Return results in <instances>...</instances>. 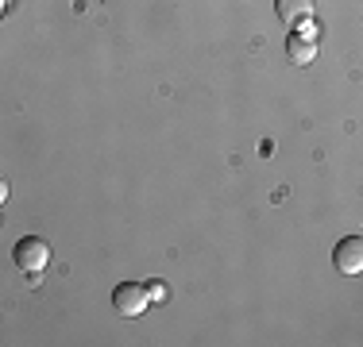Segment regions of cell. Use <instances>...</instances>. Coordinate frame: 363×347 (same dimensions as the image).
Listing matches in <instances>:
<instances>
[{"mask_svg":"<svg viewBox=\"0 0 363 347\" xmlns=\"http://www.w3.org/2000/svg\"><path fill=\"white\" fill-rule=\"evenodd\" d=\"M151 290L140 282H124V285H116L112 290V305H116L120 317H143L147 309H151Z\"/></svg>","mask_w":363,"mask_h":347,"instance_id":"obj_1","label":"cell"},{"mask_svg":"<svg viewBox=\"0 0 363 347\" xmlns=\"http://www.w3.org/2000/svg\"><path fill=\"white\" fill-rule=\"evenodd\" d=\"M12 258H16V266H20V271L39 274L43 266L50 263V247H47V239H39V236H23L20 243H16Z\"/></svg>","mask_w":363,"mask_h":347,"instance_id":"obj_2","label":"cell"},{"mask_svg":"<svg viewBox=\"0 0 363 347\" xmlns=\"http://www.w3.org/2000/svg\"><path fill=\"white\" fill-rule=\"evenodd\" d=\"M333 263H336V271H340V274H348V278L363 274V236H348V239H340V243H336Z\"/></svg>","mask_w":363,"mask_h":347,"instance_id":"obj_3","label":"cell"},{"mask_svg":"<svg viewBox=\"0 0 363 347\" xmlns=\"http://www.w3.org/2000/svg\"><path fill=\"white\" fill-rule=\"evenodd\" d=\"M274 8H279V20L290 28H298L301 20H313V0H274Z\"/></svg>","mask_w":363,"mask_h":347,"instance_id":"obj_4","label":"cell"},{"mask_svg":"<svg viewBox=\"0 0 363 347\" xmlns=\"http://www.w3.org/2000/svg\"><path fill=\"white\" fill-rule=\"evenodd\" d=\"M286 58H290L294 66H309L317 58V39H306V35L294 31L290 39H286Z\"/></svg>","mask_w":363,"mask_h":347,"instance_id":"obj_5","label":"cell"},{"mask_svg":"<svg viewBox=\"0 0 363 347\" xmlns=\"http://www.w3.org/2000/svg\"><path fill=\"white\" fill-rule=\"evenodd\" d=\"M298 35H306V39H317V23H313V20H301V23H298Z\"/></svg>","mask_w":363,"mask_h":347,"instance_id":"obj_6","label":"cell"}]
</instances>
